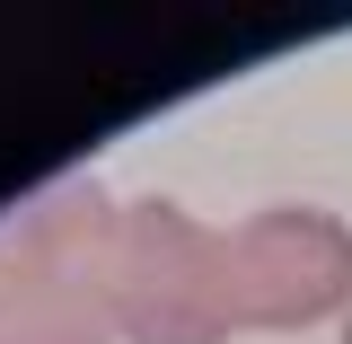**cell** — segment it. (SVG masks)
<instances>
[{"instance_id": "6da1fadb", "label": "cell", "mask_w": 352, "mask_h": 344, "mask_svg": "<svg viewBox=\"0 0 352 344\" xmlns=\"http://www.w3.org/2000/svg\"><path fill=\"white\" fill-rule=\"evenodd\" d=\"M238 292H247V309H256V292H273L264 301V318H317V309H335V292L352 283V239L335 230V221H308V212H282V221H256L247 239H238Z\"/></svg>"}]
</instances>
